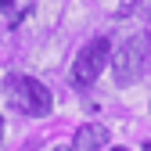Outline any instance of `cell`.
I'll list each match as a JSON object with an SVG mask.
<instances>
[{"mask_svg": "<svg viewBox=\"0 0 151 151\" xmlns=\"http://www.w3.org/2000/svg\"><path fill=\"white\" fill-rule=\"evenodd\" d=\"M54 151H68V147H54Z\"/></svg>", "mask_w": 151, "mask_h": 151, "instance_id": "cell-8", "label": "cell"}, {"mask_svg": "<svg viewBox=\"0 0 151 151\" xmlns=\"http://www.w3.org/2000/svg\"><path fill=\"white\" fill-rule=\"evenodd\" d=\"M108 61H111V40H108V36H90V40L79 47V54H76L72 79L79 83V86H90V83L104 72Z\"/></svg>", "mask_w": 151, "mask_h": 151, "instance_id": "cell-3", "label": "cell"}, {"mask_svg": "<svg viewBox=\"0 0 151 151\" xmlns=\"http://www.w3.org/2000/svg\"><path fill=\"white\" fill-rule=\"evenodd\" d=\"M111 151H129V147H111Z\"/></svg>", "mask_w": 151, "mask_h": 151, "instance_id": "cell-7", "label": "cell"}, {"mask_svg": "<svg viewBox=\"0 0 151 151\" xmlns=\"http://www.w3.org/2000/svg\"><path fill=\"white\" fill-rule=\"evenodd\" d=\"M151 65V36L147 32H133L129 40H122L111 54V72H115L119 86H133Z\"/></svg>", "mask_w": 151, "mask_h": 151, "instance_id": "cell-1", "label": "cell"}, {"mask_svg": "<svg viewBox=\"0 0 151 151\" xmlns=\"http://www.w3.org/2000/svg\"><path fill=\"white\" fill-rule=\"evenodd\" d=\"M4 93H7V101L14 111H22V115L29 119H40L50 111L54 97H50V90L36 79V76H7V83H4Z\"/></svg>", "mask_w": 151, "mask_h": 151, "instance_id": "cell-2", "label": "cell"}, {"mask_svg": "<svg viewBox=\"0 0 151 151\" xmlns=\"http://www.w3.org/2000/svg\"><path fill=\"white\" fill-rule=\"evenodd\" d=\"M101 147H108V126H101V122H86V126L76 129V144H72V151H101Z\"/></svg>", "mask_w": 151, "mask_h": 151, "instance_id": "cell-4", "label": "cell"}, {"mask_svg": "<svg viewBox=\"0 0 151 151\" xmlns=\"http://www.w3.org/2000/svg\"><path fill=\"white\" fill-rule=\"evenodd\" d=\"M29 14V0H0V29H14Z\"/></svg>", "mask_w": 151, "mask_h": 151, "instance_id": "cell-5", "label": "cell"}, {"mask_svg": "<svg viewBox=\"0 0 151 151\" xmlns=\"http://www.w3.org/2000/svg\"><path fill=\"white\" fill-rule=\"evenodd\" d=\"M0 137H4V119H0Z\"/></svg>", "mask_w": 151, "mask_h": 151, "instance_id": "cell-6", "label": "cell"}]
</instances>
